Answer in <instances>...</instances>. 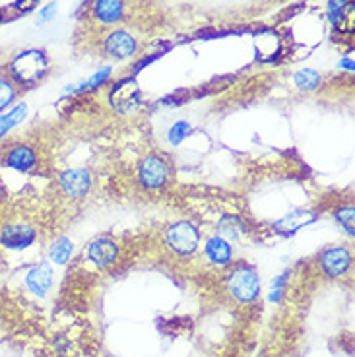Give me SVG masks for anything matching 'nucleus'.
Returning a JSON list of instances; mask_svg holds the SVG:
<instances>
[{"mask_svg":"<svg viewBox=\"0 0 355 357\" xmlns=\"http://www.w3.org/2000/svg\"><path fill=\"white\" fill-rule=\"evenodd\" d=\"M49 72V59L41 49H24L10 59L4 66V76H8L20 89L33 88Z\"/></svg>","mask_w":355,"mask_h":357,"instance_id":"nucleus-1","label":"nucleus"},{"mask_svg":"<svg viewBox=\"0 0 355 357\" xmlns=\"http://www.w3.org/2000/svg\"><path fill=\"white\" fill-rule=\"evenodd\" d=\"M0 163L2 167L20 173V175H29L39 167V153L36 146L27 142H12L0 152Z\"/></svg>","mask_w":355,"mask_h":357,"instance_id":"nucleus-2","label":"nucleus"},{"mask_svg":"<svg viewBox=\"0 0 355 357\" xmlns=\"http://www.w3.org/2000/svg\"><path fill=\"white\" fill-rule=\"evenodd\" d=\"M165 243L179 257H190L200 245V231L192 222L181 220V222L171 223L165 229Z\"/></svg>","mask_w":355,"mask_h":357,"instance_id":"nucleus-3","label":"nucleus"},{"mask_svg":"<svg viewBox=\"0 0 355 357\" xmlns=\"http://www.w3.org/2000/svg\"><path fill=\"white\" fill-rule=\"evenodd\" d=\"M227 289L239 303H252L260 294V280L252 266H235L227 276Z\"/></svg>","mask_w":355,"mask_h":357,"instance_id":"nucleus-4","label":"nucleus"},{"mask_svg":"<svg viewBox=\"0 0 355 357\" xmlns=\"http://www.w3.org/2000/svg\"><path fill=\"white\" fill-rule=\"evenodd\" d=\"M37 227L33 223L24 222V220H12L0 225V245L4 249L14 250V252H22L33 247L37 243Z\"/></svg>","mask_w":355,"mask_h":357,"instance_id":"nucleus-5","label":"nucleus"},{"mask_svg":"<svg viewBox=\"0 0 355 357\" xmlns=\"http://www.w3.org/2000/svg\"><path fill=\"white\" fill-rule=\"evenodd\" d=\"M171 181V165L160 153H150L138 165V183L146 190H161Z\"/></svg>","mask_w":355,"mask_h":357,"instance_id":"nucleus-6","label":"nucleus"},{"mask_svg":"<svg viewBox=\"0 0 355 357\" xmlns=\"http://www.w3.org/2000/svg\"><path fill=\"white\" fill-rule=\"evenodd\" d=\"M91 185H93L91 173L84 167L66 169L59 175V190L70 200H82L88 197L91 192Z\"/></svg>","mask_w":355,"mask_h":357,"instance_id":"nucleus-7","label":"nucleus"},{"mask_svg":"<svg viewBox=\"0 0 355 357\" xmlns=\"http://www.w3.org/2000/svg\"><path fill=\"white\" fill-rule=\"evenodd\" d=\"M319 264L326 278H342L349 272V268L354 264V257H352V250L346 247H340V245L326 247L320 252Z\"/></svg>","mask_w":355,"mask_h":357,"instance_id":"nucleus-8","label":"nucleus"},{"mask_svg":"<svg viewBox=\"0 0 355 357\" xmlns=\"http://www.w3.org/2000/svg\"><path fill=\"white\" fill-rule=\"evenodd\" d=\"M103 51L116 61H125L136 54L138 39L126 29H113L103 41Z\"/></svg>","mask_w":355,"mask_h":357,"instance_id":"nucleus-9","label":"nucleus"},{"mask_svg":"<svg viewBox=\"0 0 355 357\" xmlns=\"http://www.w3.org/2000/svg\"><path fill=\"white\" fill-rule=\"evenodd\" d=\"M126 0H93L91 16L101 26H116L125 20Z\"/></svg>","mask_w":355,"mask_h":357,"instance_id":"nucleus-10","label":"nucleus"},{"mask_svg":"<svg viewBox=\"0 0 355 357\" xmlns=\"http://www.w3.org/2000/svg\"><path fill=\"white\" fill-rule=\"evenodd\" d=\"M119 255H121L119 245L113 239H109V237H98V239H93L88 245V250H86V257L98 268L113 266L116 259H119Z\"/></svg>","mask_w":355,"mask_h":357,"instance_id":"nucleus-11","label":"nucleus"},{"mask_svg":"<svg viewBox=\"0 0 355 357\" xmlns=\"http://www.w3.org/2000/svg\"><path fill=\"white\" fill-rule=\"evenodd\" d=\"M26 287L37 297H45L53 287V266L49 262H37L26 274Z\"/></svg>","mask_w":355,"mask_h":357,"instance_id":"nucleus-12","label":"nucleus"},{"mask_svg":"<svg viewBox=\"0 0 355 357\" xmlns=\"http://www.w3.org/2000/svg\"><path fill=\"white\" fill-rule=\"evenodd\" d=\"M27 113H29V109H27L26 101H18L10 109H6L4 113H0V142L26 121Z\"/></svg>","mask_w":355,"mask_h":357,"instance_id":"nucleus-13","label":"nucleus"},{"mask_svg":"<svg viewBox=\"0 0 355 357\" xmlns=\"http://www.w3.org/2000/svg\"><path fill=\"white\" fill-rule=\"evenodd\" d=\"M206 257L216 266H229L233 260V247L220 235L206 239Z\"/></svg>","mask_w":355,"mask_h":357,"instance_id":"nucleus-14","label":"nucleus"},{"mask_svg":"<svg viewBox=\"0 0 355 357\" xmlns=\"http://www.w3.org/2000/svg\"><path fill=\"white\" fill-rule=\"evenodd\" d=\"M111 101L119 111H130L138 103V86L134 80H123L111 91Z\"/></svg>","mask_w":355,"mask_h":357,"instance_id":"nucleus-15","label":"nucleus"},{"mask_svg":"<svg viewBox=\"0 0 355 357\" xmlns=\"http://www.w3.org/2000/svg\"><path fill=\"white\" fill-rule=\"evenodd\" d=\"M247 225L239 215H223L218 223V235L225 241H241V237L247 233Z\"/></svg>","mask_w":355,"mask_h":357,"instance_id":"nucleus-16","label":"nucleus"},{"mask_svg":"<svg viewBox=\"0 0 355 357\" xmlns=\"http://www.w3.org/2000/svg\"><path fill=\"white\" fill-rule=\"evenodd\" d=\"M72 252H74V245L70 243V239L61 237V239H56V241H54L53 245L49 247L47 257H49V260H51V262H54V264L64 266L66 262H70Z\"/></svg>","mask_w":355,"mask_h":357,"instance_id":"nucleus-17","label":"nucleus"},{"mask_svg":"<svg viewBox=\"0 0 355 357\" xmlns=\"http://www.w3.org/2000/svg\"><path fill=\"white\" fill-rule=\"evenodd\" d=\"M18 96H20L18 86L10 80L8 76L0 74V113H4L6 109L12 107V105L16 103Z\"/></svg>","mask_w":355,"mask_h":357,"instance_id":"nucleus-18","label":"nucleus"},{"mask_svg":"<svg viewBox=\"0 0 355 357\" xmlns=\"http://www.w3.org/2000/svg\"><path fill=\"white\" fill-rule=\"evenodd\" d=\"M320 74L312 68H303V70H297L293 74V84L297 86V89H301L305 93L309 91H315L319 89L320 86Z\"/></svg>","mask_w":355,"mask_h":357,"instance_id":"nucleus-19","label":"nucleus"},{"mask_svg":"<svg viewBox=\"0 0 355 357\" xmlns=\"http://www.w3.org/2000/svg\"><path fill=\"white\" fill-rule=\"evenodd\" d=\"M334 220H336L346 233H349V237H354V225H355V210L352 204H344L334 208Z\"/></svg>","mask_w":355,"mask_h":357,"instance_id":"nucleus-20","label":"nucleus"},{"mask_svg":"<svg viewBox=\"0 0 355 357\" xmlns=\"http://www.w3.org/2000/svg\"><path fill=\"white\" fill-rule=\"evenodd\" d=\"M192 132V126L188 125L187 121H177L175 125L169 128L167 138L169 144H173V146H179V144L185 142V138H188Z\"/></svg>","mask_w":355,"mask_h":357,"instance_id":"nucleus-21","label":"nucleus"},{"mask_svg":"<svg viewBox=\"0 0 355 357\" xmlns=\"http://www.w3.org/2000/svg\"><path fill=\"white\" fill-rule=\"evenodd\" d=\"M111 78V68L107 66V68H103V70H99L96 72L91 78H89L88 82H84L82 84L80 88H76V89H72L74 93H82V91H91V89H98L99 86H103L107 80Z\"/></svg>","mask_w":355,"mask_h":357,"instance_id":"nucleus-22","label":"nucleus"},{"mask_svg":"<svg viewBox=\"0 0 355 357\" xmlns=\"http://www.w3.org/2000/svg\"><path fill=\"white\" fill-rule=\"evenodd\" d=\"M37 4H39V0H16L12 10L18 12V14H27V12H31V10L36 8Z\"/></svg>","mask_w":355,"mask_h":357,"instance_id":"nucleus-23","label":"nucleus"},{"mask_svg":"<svg viewBox=\"0 0 355 357\" xmlns=\"http://www.w3.org/2000/svg\"><path fill=\"white\" fill-rule=\"evenodd\" d=\"M54 14H56V2H51V4H47L45 8L39 10V22L45 24V22L53 20Z\"/></svg>","mask_w":355,"mask_h":357,"instance_id":"nucleus-24","label":"nucleus"},{"mask_svg":"<svg viewBox=\"0 0 355 357\" xmlns=\"http://www.w3.org/2000/svg\"><path fill=\"white\" fill-rule=\"evenodd\" d=\"M340 66H342V68H347V70L352 72V70H354V61H349V59H344V61L340 63Z\"/></svg>","mask_w":355,"mask_h":357,"instance_id":"nucleus-25","label":"nucleus"},{"mask_svg":"<svg viewBox=\"0 0 355 357\" xmlns=\"http://www.w3.org/2000/svg\"><path fill=\"white\" fill-rule=\"evenodd\" d=\"M4 20H6V12H4V10L0 8V24H2Z\"/></svg>","mask_w":355,"mask_h":357,"instance_id":"nucleus-26","label":"nucleus"},{"mask_svg":"<svg viewBox=\"0 0 355 357\" xmlns=\"http://www.w3.org/2000/svg\"><path fill=\"white\" fill-rule=\"evenodd\" d=\"M39 357H47V356H39Z\"/></svg>","mask_w":355,"mask_h":357,"instance_id":"nucleus-27","label":"nucleus"}]
</instances>
